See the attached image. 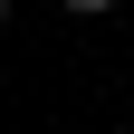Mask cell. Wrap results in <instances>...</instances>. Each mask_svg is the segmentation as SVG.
Listing matches in <instances>:
<instances>
[{
  "label": "cell",
  "mask_w": 134,
  "mask_h": 134,
  "mask_svg": "<svg viewBox=\"0 0 134 134\" xmlns=\"http://www.w3.org/2000/svg\"><path fill=\"white\" fill-rule=\"evenodd\" d=\"M0 29H10V0H0Z\"/></svg>",
  "instance_id": "7a4b0ae2"
},
{
  "label": "cell",
  "mask_w": 134,
  "mask_h": 134,
  "mask_svg": "<svg viewBox=\"0 0 134 134\" xmlns=\"http://www.w3.org/2000/svg\"><path fill=\"white\" fill-rule=\"evenodd\" d=\"M67 10H115V0H67Z\"/></svg>",
  "instance_id": "6da1fadb"
}]
</instances>
